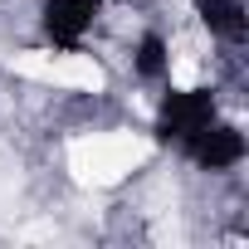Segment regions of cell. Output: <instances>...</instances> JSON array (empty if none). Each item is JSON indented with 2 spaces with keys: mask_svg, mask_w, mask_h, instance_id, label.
Listing matches in <instances>:
<instances>
[{
  "mask_svg": "<svg viewBox=\"0 0 249 249\" xmlns=\"http://www.w3.org/2000/svg\"><path fill=\"white\" fill-rule=\"evenodd\" d=\"M142 157H147V142H137V137H83V142H73V171H78V181H93V186L122 181Z\"/></svg>",
  "mask_w": 249,
  "mask_h": 249,
  "instance_id": "obj_1",
  "label": "cell"
},
{
  "mask_svg": "<svg viewBox=\"0 0 249 249\" xmlns=\"http://www.w3.org/2000/svg\"><path fill=\"white\" fill-rule=\"evenodd\" d=\"M215 117V93L210 88H171V98H166V107H161V132L166 137H176V142H191L205 122Z\"/></svg>",
  "mask_w": 249,
  "mask_h": 249,
  "instance_id": "obj_2",
  "label": "cell"
},
{
  "mask_svg": "<svg viewBox=\"0 0 249 249\" xmlns=\"http://www.w3.org/2000/svg\"><path fill=\"white\" fill-rule=\"evenodd\" d=\"M186 152L205 166V171H230V166H239L244 161V132L234 127V122H205V127L186 142Z\"/></svg>",
  "mask_w": 249,
  "mask_h": 249,
  "instance_id": "obj_3",
  "label": "cell"
},
{
  "mask_svg": "<svg viewBox=\"0 0 249 249\" xmlns=\"http://www.w3.org/2000/svg\"><path fill=\"white\" fill-rule=\"evenodd\" d=\"M98 10H103L98 0H44V30H49V39H54V44L73 49V44L93 30Z\"/></svg>",
  "mask_w": 249,
  "mask_h": 249,
  "instance_id": "obj_4",
  "label": "cell"
},
{
  "mask_svg": "<svg viewBox=\"0 0 249 249\" xmlns=\"http://www.w3.org/2000/svg\"><path fill=\"white\" fill-rule=\"evenodd\" d=\"M200 25L210 30V39H225V44H244L249 35V15H244V0H200Z\"/></svg>",
  "mask_w": 249,
  "mask_h": 249,
  "instance_id": "obj_5",
  "label": "cell"
},
{
  "mask_svg": "<svg viewBox=\"0 0 249 249\" xmlns=\"http://www.w3.org/2000/svg\"><path fill=\"white\" fill-rule=\"evenodd\" d=\"M166 64H171L166 39H161V35H147V39L137 44V73H142V78H166Z\"/></svg>",
  "mask_w": 249,
  "mask_h": 249,
  "instance_id": "obj_6",
  "label": "cell"
}]
</instances>
